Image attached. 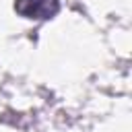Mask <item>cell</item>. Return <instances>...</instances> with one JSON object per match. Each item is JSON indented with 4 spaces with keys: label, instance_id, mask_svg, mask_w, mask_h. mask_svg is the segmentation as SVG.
<instances>
[{
    "label": "cell",
    "instance_id": "cell-1",
    "mask_svg": "<svg viewBox=\"0 0 132 132\" xmlns=\"http://www.w3.org/2000/svg\"><path fill=\"white\" fill-rule=\"evenodd\" d=\"M60 10L58 0H14V12L29 21H47Z\"/></svg>",
    "mask_w": 132,
    "mask_h": 132
}]
</instances>
